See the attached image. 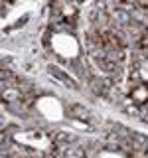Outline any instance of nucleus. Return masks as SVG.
Masks as SVG:
<instances>
[{
  "mask_svg": "<svg viewBox=\"0 0 148 158\" xmlns=\"http://www.w3.org/2000/svg\"><path fill=\"white\" fill-rule=\"evenodd\" d=\"M130 99L134 103H138V105H144V103H148V87L142 85V83H136V85L132 87Z\"/></svg>",
  "mask_w": 148,
  "mask_h": 158,
  "instance_id": "1",
  "label": "nucleus"
},
{
  "mask_svg": "<svg viewBox=\"0 0 148 158\" xmlns=\"http://www.w3.org/2000/svg\"><path fill=\"white\" fill-rule=\"evenodd\" d=\"M49 73H51V75L56 77V79H57L59 83H63V85H67L69 89H75V87H77V83L73 81V79L69 77L67 73H63V71H61V69H59V67H56V65H51V67H49Z\"/></svg>",
  "mask_w": 148,
  "mask_h": 158,
  "instance_id": "2",
  "label": "nucleus"
}]
</instances>
